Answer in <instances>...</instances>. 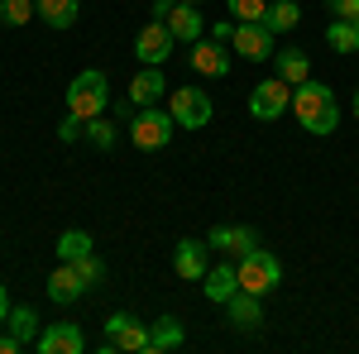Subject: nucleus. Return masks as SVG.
<instances>
[{"instance_id":"26","label":"nucleus","mask_w":359,"mask_h":354,"mask_svg":"<svg viewBox=\"0 0 359 354\" xmlns=\"http://www.w3.org/2000/svg\"><path fill=\"white\" fill-rule=\"evenodd\" d=\"M0 20H5L10 29L39 20V0H0Z\"/></svg>"},{"instance_id":"34","label":"nucleus","mask_w":359,"mask_h":354,"mask_svg":"<svg viewBox=\"0 0 359 354\" xmlns=\"http://www.w3.org/2000/svg\"><path fill=\"white\" fill-rule=\"evenodd\" d=\"M5 316H10V292H5V282H0V326H5Z\"/></svg>"},{"instance_id":"12","label":"nucleus","mask_w":359,"mask_h":354,"mask_svg":"<svg viewBox=\"0 0 359 354\" xmlns=\"http://www.w3.org/2000/svg\"><path fill=\"white\" fill-rule=\"evenodd\" d=\"M192 67L201 77H230V48H225L221 39H196L192 43Z\"/></svg>"},{"instance_id":"1","label":"nucleus","mask_w":359,"mask_h":354,"mask_svg":"<svg viewBox=\"0 0 359 354\" xmlns=\"http://www.w3.org/2000/svg\"><path fill=\"white\" fill-rule=\"evenodd\" d=\"M292 115H297V125H302L306 135H335V125H340V106H335V91L326 82H316V77H306L302 86H292Z\"/></svg>"},{"instance_id":"15","label":"nucleus","mask_w":359,"mask_h":354,"mask_svg":"<svg viewBox=\"0 0 359 354\" xmlns=\"http://www.w3.org/2000/svg\"><path fill=\"white\" fill-rule=\"evenodd\" d=\"M225 321H230L235 330H259V326H264V306H259V297H254V292H245V287H240L235 297L225 301Z\"/></svg>"},{"instance_id":"28","label":"nucleus","mask_w":359,"mask_h":354,"mask_svg":"<svg viewBox=\"0 0 359 354\" xmlns=\"http://www.w3.org/2000/svg\"><path fill=\"white\" fill-rule=\"evenodd\" d=\"M225 5H230V15H235L240 25H245V20H264V15H269V0H225Z\"/></svg>"},{"instance_id":"6","label":"nucleus","mask_w":359,"mask_h":354,"mask_svg":"<svg viewBox=\"0 0 359 354\" xmlns=\"http://www.w3.org/2000/svg\"><path fill=\"white\" fill-rule=\"evenodd\" d=\"M172 125H177V120H172L168 110L144 106L135 120H130V144H135V149H144V154H149V149H163L168 139H172Z\"/></svg>"},{"instance_id":"37","label":"nucleus","mask_w":359,"mask_h":354,"mask_svg":"<svg viewBox=\"0 0 359 354\" xmlns=\"http://www.w3.org/2000/svg\"><path fill=\"white\" fill-rule=\"evenodd\" d=\"M182 5H201V0H182Z\"/></svg>"},{"instance_id":"2","label":"nucleus","mask_w":359,"mask_h":354,"mask_svg":"<svg viewBox=\"0 0 359 354\" xmlns=\"http://www.w3.org/2000/svg\"><path fill=\"white\" fill-rule=\"evenodd\" d=\"M106 106H111V82H106L101 67H86V72H77L67 82V110L72 115L96 120V115H106Z\"/></svg>"},{"instance_id":"32","label":"nucleus","mask_w":359,"mask_h":354,"mask_svg":"<svg viewBox=\"0 0 359 354\" xmlns=\"http://www.w3.org/2000/svg\"><path fill=\"white\" fill-rule=\"evenodd\" d=\"M20 350H25V345H20L15 335H0V354H20Z\"/></svg>"},{"instance_id":"27","label":"nucleus","mask_w":359,"mask_h":354,"mask_svg":"<svg viewBox=\"0 0 359 354\" xmlns=\"http://www.w3.org/2000/svg\"><path fill=\"white\" fill-rule=\"evenodd\" d=\"M82 139H91V144L106 154V149H115V125L106 120V115H96V120H86V135Z\"/></svg>"},{"instance_id":"22","label":"nucleus","mask_w":359,"mask_h":354,"mask_svg":"<svg viewBox=\"0 0 359 354\" xmlns=\"http://www.w3.org/2000/svg\"><path fill=\"white\" fill-rule=\"evenodd\" d=\"M326 43H331L335 53H359V20H331Z\"/></svg>"},{"instance_id":"11","label":"nucleus","mask_w":359,"mask_h":354,"mask_svg":"<svg viewBox=\"0 0 359 354\" xmlns=\"http://www.w3.org/2000/svg\"><path fill=\"white\" fill-rule=\"evenodd\" d=\"M86 292H91V287H86V278L77 273V264L62 259V264L48 273V297H53L57 306H72V301H82Z\"/></svg>"},{"instance_id":"13","label":"nucleus","mask_w":359,"mask_h":354,"mask_svg":"<svg viewBox=\"0 0 359 354\" xmlns=\"http://www.w3.org/2000/svg\"><path fill=\"white\" fill-rule=\"evenodd\" d=\"M206 245L221 249V254H230V259H245L249 249L259 245V235H254L249 225H216V230L206 235Z\"/></svg>"},{"instance_id":"5","label":"nucleus","mask_w":359,"mask_h":354,"mask_svg":"<svg viewBox=\"0 0 359 354\" xmlns=\"http://www.w3.org/2000/svg\"><path fill=\"white\" fill-rule=\"evenodd\" d=\"M144 340H149V326L130 311H115L106 321V335H101V354H120V350L144 354Z\"/></svg>"},{"instance_id":"4","label":"nucleus","mask_w":359,"mask_h":354,"mask_svg":"<svg viewBox=\"0 0 359 354\" xmlns=\"http://www.w3.org/2000/svg\"><path fill=\"white\" fill-rule=\"evenodd\" d=\"M168 115H172L182 130H206V120L216 115V106H211V96H206L201 86H172Z\"/></svg>"},{"instance_id":"14","label":"nucleus","mask_w":359,"mask_h":354,"mask_svg":"<svg viewBox=\"0 0 359 354\" xmlns=\"http://www.w3.org/2000/svg\"><path fill=\"white\" fill-rule=\"evenodd\" d=\"M206 240H177V249H172V268H177V278H187V282H201L206 278Z\"/></svg>"},{"instance_id":"17","label":"nucleus","mask_w":359,"mask_h":354,"mask_svg":"<svg viewBox=\"0 0 359 354\" xmlns=\"http://www.w3.org/2000/svg\"><path fill=\"white\" fill-rule=\"evenodd\" d=\"M168 29H172V39H177V43H196V39H201V29H206V20H201V10H196V5H182V0H177V5L168 10Z\"/></svg>"},{"instance_id":"35","label":"nucleus","mask_w":359,"mask_h":354,"mask_svg":"<svg viewBox=\"0 0 359 354\" xmlns=\"http://www.w3.org/2000/svg\"><path fill=\"white\" fill-rule=\"evenodd\" d=\"M172 5H177V0H154V15H158V20H168V10H172Z\"/></svg>"},{"instance_id":"7","label":"nucleus","mask_w":359,"mask_h":354,"mask_svg":"<svg viewBox=\"0 0 359 354\" xmlns=\"http://www.w3.org/2000/svg\"><path fill=\"white\" fill-rule=\"evenodd\" d=\"M273 29L264 25V20H245V25H235L230 34V43H235V53L245 57V62H269L273 57Z\"/></svg>"},{"instance_id":"24","label":"nucleus","mask_w":359,"mask_h":354,"mask_svg":"<svg viewBox=\"0 0 359 354\" xmlns=\"http://www.w3.org/2000/svg\"><path fill=\"white\" fill-rule=\"evenodd\" d=\"M5 321H10V335H15L20 345H34V340H39V311H34V306H15Z\"/></svg>"},{"instance_id":"29","label":"nucleus","mask_w":359,"mask_h":354,"mask_svg":"<svg viewBox=\"0 0 359 354\" xmlns=\"http://www.w3.org/2000/svg\"><path fill=\"white\" fill-rule=\"evenodd\" d=\"M82 135H86V120H82V115H72V110H67V120L57 125V139H62V144H77Z\"/></svg>"},{"instance_id":"33","label":"nucleus","mask_w":359,"mask_h":354,"mask_svg":"<svg viewBox=\"0 0 359 354\" xmlns=\"http://www.w3.org/2000/svg\"><path fill=\"white\" fill-rule=\"evenodd\" d=\"M230 34H235V25H230V20H221V25L211 29V39H221V43H225V39H230Z\"/></svg>"},{"instance_id":"30","label":"nucleus","mask_w":359,"mask_h":354,"mask_svg":"<svg viewBox=\"0 0 359 354\" xmlns=\"http://www.w3.org/2000/svg\"><path fill=\"white\" fill-rule=\"evenodd\" d=\"M72 264H77V273H82L86 278V287H96V282H101V259H96V254H82V259H72Z\"/></svg>"},{"instance_id":"19","label":"nucleus","mask_w":359,"mask_h":354,"mask_svg":"<svg viewBox=\"0 0 359 354\" xmlns=\"http://www.w3.org/2000/svg\"><path fill=\"white\" fill-rule=\"evenodd\" d=\"M201 287H206V301H221L225 306V301L240 292V273H235V264H216V268H206Z\"/></svg>"},{"instance_id":"21","label":"nucleus","mask_w":359,"mask_h":354,"mask_svg":"<svg viewBox=\"0 0 359 354\" xmlns=\"http://www.w3.org/2000/svg\"><path fill=\"white\" fill-rule=\"evenodd\" d=\"M77 15H82L77 0H39V20H43L48 29H72Z\"/></svg>"},{"instance_id":"9","label":"nucleus","mask_w":359,"mask_h":354,"mask_svg":"<svg viewBox=\"0 0 359 354\" xmlns=\"http://www.w3.org/2000/svg\"><path fill=\"white\" fill-rule=\"evenodd\" d=\"M172 29H168V20H154V25H144L139 29V39H135V57L144 62V67H163L168 53H172Z\"/></svg>"},{"instance_id":"10","label":"nucleus","mask_w":359,"mask_h":354,"mask_svg":"<svg viewBox=\"0 0 359 354\" xmlns=\"http://www.w3.org/2000/svg\"><path fill=\"white\" fill-rule=\"evenodd\" d=\"M34 350H39V354H82L86 350V335H82L77 321H53V326L39 330Z\"/></svg>"},{"instance_id":"18","label":"nucleus","mask_w":359,"mask_h":354,"mask_svg":"<svg viewBox=\"0 0 359 354\" xmlns=\"http://www.w3.org/2000/svg\"><path fill=\"white\" fill-rule=\"evenodd\" d=\"M163 91H168V77L158 72V67H144L135 82H130V106H158L163 101Z\"/></svg>"},{"instance_id":"16","label":"nucleus","mask_w":359,"mask_h":354,"mask_svg":"<svg viewBox=\"0 0 359 354\" xmlns=\"http://www.w3.org/2000/svg\"><path fill=\"white\" fill-rule=\"evenodd\" d=\"M187 345V330L177 316H163V321H154L149 326V340H144V354H168V350H182Z\"/></svg>"},{"instance_id":"31","label":"nucleus","mask_w":359,"mask_h":354,"mask_svg":"<svg viewBox=\"0 0 359 354\" xmlns=\"http://www.w3.org/2000/svg\"><path fill=\"white\" fill-rule=\"evenodd\" d=\"M326 10L335 20H359V0H326Z\"/></svg>"},{"instance_id":"25","label":"nucleus","mask_w":359,"mask_h":354,"mask_svg":"<svg viewBox=\"0 0 359 354\" xmlns=\"http://www.w3.org/2000/svg\"><path fill=\"white\" fill-rule=\"evenodd\" d=\"M53 249H57V259H67V264H72V259L91 254V235H86V230H62Z\"/></svg>"},{"instance_id":"20","label":"nucleus","mask_w":359,"mask_h":354,"mask_svg":"<svg viewBox=\"0 0 359 354\" xmlns=\"http://www.w3.org/2000/svg\"><path fill=\"white\" fill-rule=\"evenodd\" d=\"M273 67H278V77L287 86H302L306 77H311V57L302 53V48H283V53H273Z\"/></svg>"},{"instance_id":"23","label":"nucleus","mask_w":359,"mask_h":354,"mask_svg":"<svg viewBox=\"0 0 359 354\" xmlns=\"http://www.w3.org/2000/svg\"><path fill=\"white\" fill-rule=\"evenodd\" d=\"M264 25L273 29V34H287V29H297V25H302V5H297V0H278V5H269Z\"/></svg>"},{"instance_id":"8","label":"nucleus","mask_w":359,"mask_h":354,"mask_svg":"<svg viewBox=\"0 0 359 354\" xmlns=\"http://www.w3.org/2000/svg\"><path fill=\"white\" fill-rule=\"evenodd\" d=\"M287 106H292V86L283 82V77H269V82H259L249 91V115L254 120H278Z\"/></svg>"},{"instance_id":"3","label":"nucleus","mask_w":359,"mask_h":354,"mask_svg":"<svg viewBox=\"0 0 359 354\" xmlns=\"http://www.w3.org/2000/svg\"><path fill=\"white\" fill-rule=\"evenodd\" d=\"M235 273H240V287L245 292H254V297H269L273 287H283V264H278V254L273 249H264V245H254L235 264Z\"/></svg>"},{"instance_id":"36","label":"nucleus","mask_w":359,"mask_h":354,"mask_svg":"<svg viewBox=\"0 0 359 354\" xmlns=\"http://www.w3.org/2000/svg\"><path fill=\"white\" fill-rule=\"evenodd\" d=\"M350 110H355V120H359V91H355V101H350Z\"/></svg>"}]
</instances>
